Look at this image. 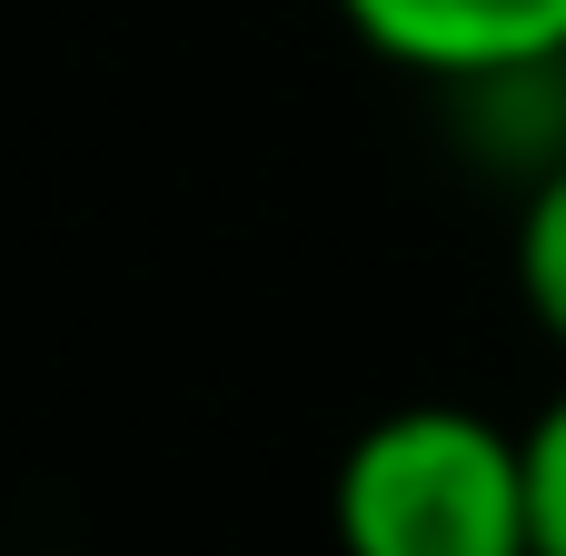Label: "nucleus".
<instances>
[{
	"mask_svg": "<svg viewBox=\"0 0 566 556\" xmlns=\"http://www.w3.org/2000/svg\"><path fill=\"white\" fill-rule=\"evenodd\" d=\"M338 20L388 70L458 80V90L566 60V0H338Z\"/></svg>",
	"mask_w": 566,
	"mask_h": 556,
	"instance_id": "nucleus-2",
	"label": "nucleus"
},
{
	"mask_svg": "<svg viewBox=\"0 0 566 556\" xmlns=\"http://www.w3.org/2000/svg\"><path fill=\"white\" fill-rule=\"evenodd\" d=\"M517 458H527V537L537 556H566V388L517 428Z\"/></svg>",
	"mask_w": 566,
	"mask_h": 556,
	"instance_id": "nucleus-4",
	"label": "nucleus"
},
{
	"mask_svg": "<svg viewBox=\"0 0 566 556\" xmlns=\"http://www.w3.org/2000/svg\"><path fill=\"white\" fill-rule=\"evenodd\" d=\"M517 298L537 338L566 348V149L527 179V209H517Z\"/></svg>",
	"mask_w": 566,
	"mask_h": 556,
	"instance_id": "nucleus-3",
	"label": "nucleus"
},
{
	"mask_svg": "<svg viewBox=\"0 0 566 556\" xmlns=\"http://www.w3.org/2000/svg\"><path fill=\"white\" fill-rule=\"evenodd\" d=\"M328 527L338 556H537L517 428L458 398L368 418L328 478Z\"/></svg>",
	"mask_w": 566,
	"mask_h": 556,
	"instance_id": "nucleus-1",
	"label": "nucleus"
}]
</instances>
